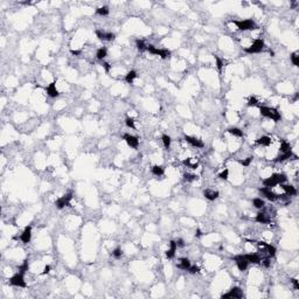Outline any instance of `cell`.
Here are the masks:
<instances>
[{
  "label": "cell",
  "mask_w": 299,
  "mask_h": 299,
  "mask_svg": "<svg viewBox=\"0 0 299 299\" xmlns=\"http://www.w3.org/2000/svg\"><path fill=\"white\" fill-rule=\"evenodd\" d=\"M222 299H227V298H236V299H241L243 298V292H242V290L240 288H237V286H235V288H232L230 289L229 292H227V293H224V294H222L221 296Z\"/></svg>",
  "instance_id": "8"
},
{
  "label": "cell",
  "mask_w": 299,
  "mask_h": 299,
  "mask_svg": "<svg viewBox=\"0 0 299 299\" xmlns=\"http://www.w3.org/2000/svg\"><path fill=\"white\" fill-rule=\"evenodd\" d=\"M125 124L127 127H130V129H135V119L133 118H131V117H127L125 119Z\"/></svg>",
  "instance_id": "34"
},
{
  "label": "cell",
  "mask_w": 299,
  "mask_h": 299,
  "mask_svg": "<svg viewBox=\"0 0 299 299\" xmlns=\"http://www.w3.org/2000/svg\"><path fill=\"white\" fill-rule=\"evenodd\" d=\"M280 187H282V188L285 191V193L288 194V195H290V196H291V195H296V194H297L296 188H294L293 186H291V185H283V183H282V185H280Z\"/></svg>",
  "instance_id": "21"
},
{
  "label": "cell",
  "mask_w": 299,
  "mask_h": 299,
  "mask_svg": "<svg viewBox=\"0 0 299 299\" xmlns=\"http://www.w3.org/2000/svg\"><path fill=\"white\" fill-rule=\"evenodd\" d=\"M176 245H178V248H182V247H185V241H183L182 238H178L176 240Z\"/></svg>",
  "instance_id": "47"
},
{
  "label": "cell",
  "mask_w": 299,
  "mask_h": 299,
  "mask_svg": "<svg viewBox=\"0 0 299 299\" xmlns=\"http://www.w3.org/2000/svg\"><path fill=\"white\" fill-rule=\"evenodd\" d=\"M228 132L235 137H238V138L243 137V131L238 127H230V129H228Z\"/></svg>",
  "instance_id": "26"
},
{
  "label": "cell",
  "mask_w": 299,
  "mask_h": 299,
  "mask_svg": "<svg viewBox=\"0 0 299 299\" xmlns=\"http://www.w3.org/2000/svg\"><path fill=\"white\" fill-rule=\"evenodd\" d=\"M183 178H185V180H186V181H194V180H196V179H198V175H195V174H191V173H185Z\"/></svg>",
  "instance_id": "36"
},
{
  "label": "cell",
  "mask_w": 299,
  "mask_h": 299,
  "mask_svg": "<svg viewBox=\"0 0 299 299\" xmlns=\"http://www.w3.org/2000/svg\"><path fill=\"white\" fill-rule=\"evenodd\" d=\"M10 284L13 286H18V288H26L27 286L25 278H23V273H21V272H18L13 277H11Z\"/></svg>",
  "instance_id": "5"
},
{
  "label": "cell",
  "mask_w": 299,
  "mask_h": 299,
  "mask_svg": "<svg viewBox=\"0 0 299 299\" xmlns=\"http://www.w3.org/2000/svg\"><path fill=\"white\" fill-rule=\"evenodd\" d=\"M228 175H229V170L226 168V170H223L221 173L219 174V178H220L221 180H227V179H228Z\"/></svg>",
  "instance_id": "40"
},
{
  "label": "cell",
  "mask_w": 299,
  "mask_h": 299,
  "mask_svg": "<svg viewBox=\"0 0 299 299\" xmlns=\"http://www.w3.org/2000/svg\"><path fill=\"white\" fill-rule=\"evenodd\" d=\"M252 204H254V207H256L258 209H262V208H264L265 202H264V200H262L260 198H256V199L252 200Z\"/></svg>",
  "instance_id": "28"
},
{
  "label": "cell",
  "mask_w": 299,
  "mask_h": 299,
  "mask_svg": "<svg viewBox=\"0 0 299 299\" xmlns=\"http://www.w3.org/2000/svg\"><path fill=\"white\" fill-rule=\"evenodd\" d=\"M191 265H192V264H191V260L185 257V258H181V260H180V264L178 265V268H179V269H182V270L188 271V269L191 268Z\"/></svg>",
  "instance_id": "22"
},
{
  "label": "cell",
  "mask_w": 299,
  "mask_h": 299,
  "mask_svg": "<svg viewBox=\"0 0 299 299\" xmlns=\"http://www.w3.org/2000/svg\"><path fill=\"white\" fill-rule=\"evenodd\" d=\"M256 144L262 145V146H269L271 144V138L268 135H262L260 138L256 140Z\"/></svg>",
  "instance_id": "20"
},
{
  "label": "cell",
  "mask_w": 299,
  "mask_h": 299,
  "mask_svg": "<svg viewBox=\"0 0 299 299\" xmlns=\"http://www.w3.org/2000/svg\"><path fill=\"white\" fill-rule=\"evenodd\" d=\"M291 61H292L293 66H296V67H299V56H298V53H293V54L291 55Z\"/></svg>",
  "instance_id": "35"
},
{
  "label": "cell",
  "mask_w": 299,
  "mask_h": 299,
  "mask_svg": "<svg viewBox=\"0 0 299 299\" xmlns=\"http://www.w3.org/2000/svg\"><path fill=\"white\" fill-rule=\"evenodd\" d=\"M46 91H47V94H48L49 97H51V98H56V97L60 95L58 91V89H56V86H55V83L53 82V83H50L48 87H46Z\"/></svg>",
  "instance_id": "16"
},
{
  "label": "cell",
  "mask_w": 299,
  "mask_h": 299,
  "mask_svg": "<svg viewBox=\"0 0 299 299\" xmlns=\"http://www.w3.org/2000/svg\"><path fill=\"white\" fill-rule=\"evenodd\" d=\"M191 160H192L191 158H188V159H185V160H183V161H182V164H183V165H186V166H188V167H191V168H192V167H193V165L191 164Z\"/></svg>",
  "instance_id": "48"
},
{
  "label": "cell",
  "mask_w": 299,
  "mask_h": 299,
  "mask_svg": "<svg viewBox=\"0 0 299 299\" xmlns=\"http://www.w3.org/2000/svg\"><path fill=\"white\" fill-rule=\"evenodd\" d=\"M157 50H158V48H155L153 45H148L147 46V51L150 54H152V55H157Z\"/></svg>",
  "instance_id": "43"
},
{
  "label": "cell",
  "mask_w": 299,
  "mask_h": 299,
  "mask_svg": "<svg viewBox=\"0 0 299 299\" xmlns=\"http://www.w3.org/2000/svg\"><path fill=\"white\" fill-rule=\"evenodd\" d=\"M96 35L101 41H114V40L116 39V35L114 33H110V32L106 33V32L99 30V29L96 30Z\"/></svg>",
  "instance_id": "9"
},
{
  "label": "cell",
  "mask_w": 299,
  "mask_h": 299,
  "mask_svg": "<svg viewBox=\"0 0 299 299\" xmlns=\"http://www.w3.org/2000/svg\"><path fill=\"white\" fill-rule=\"evenodd\" d=\"M244 257L248 260L249 263H252V264H260L262 260L260 254H249V255H244Z\"/></svg>",
  "instance_id": "17"
},
{
  "label": "cell",
  "mask_w": 299,
  "mask_h": 299,
  "mask_svg": "<svg viewBox=\"0 0 299 299\" xmlns=\"http://www.w3.org/2000/svg\"><path fill=\"white\" fill-rule=\"evenodd\" d=\"M123 139L125 140L126 144L129 145L131 148H138V146H139V140H138L137 137L125 133V135H123Z\"/></svg>",
  "instance_id": "10"
},
{
  "label": "cell",
  "mask_w": 299,
  "mask_h": 299,
  "mask_svg": "<svg viewBox=\"0 0 299 299\" xmlns=\"http://www.w3.org/2000/svg\"><path fill=\"white\" fill-rule=\"evenodd\" d=\"M178 249V245H176V242L175 241H171L170 242V249L166 251V257L168 260H172L174 256H175V251Z\"/></svg>",
  "instance_id": "15"
},
{
  "label": "cell",
  "mask_w": 299,
  "mask_h": 299,
  "mask_svg": "<svg viewBox=\"0 0 299 299\" xmlns=\"http://www.w3.org/2000/svg\"><path fill=\"white\" fill-rule=\"evenodd\" d=\"M185 140H186L188 144H191L192 146H194V147L201 148V147L204 146L202 140H200V139H198V138H194V137H191V135H185Z\"/></svg>",
  "instance_id": "12"
},
{
  "label": "cell",
  "mask_w": 299,
  "mask_h": 299,
  "mask_svg": "<svg viewBox=\"0 0 299 299\" xmlns=\"http://www.w3.org/2000/svg\"><path fill=\"white\" fill-rule=\"evenodd\" d=\"M161 139H163V144L166 148H170V146H171V137L167 135H163L161 137Z\"/></svg>",
  "instance_id": "33"
},
{
  "label": "cell",
  "mask_w": 299,
  "mask_h": 299,
  "mask_svg": "<svg viewBox=\"0 0 299 299\" xmlns=\"http://www.w3.org/2000/svg\"><path fill=\"white\" fill-rule=\"evenodd\" d=\"M260 192L263 194L268 200H270V201H276V200L278 199V195H276L273 192H271V189L270 188H268V187H262V188H260Z\"/></svg>",
  "instance_id": "11"
},
{
  "label": "cell",
  "mask_w": 299,
  "mask_h": 299,
  "mask_svg": "<svg viewBox=\"0 0 299 299\" xmlns=\"http://www.w3.org/2000/svg\"><path fill=\"white\" fill-rule=\"evenodd\" d=\"M164 172H165V168L163 166L155 165V166L152 167V173L154 174V175H157V176H161V175L164 174Z\"/></svg>",
  "instance_id": "25"
},
{
  "label": "cell",
  "mask_w": 299,
  "mask_h": 299,
  "mask_svg": "<svg viewBox=\"0 0 299 299\" xmlns=\"http://www.w3.org/2000/svg\"><path fill=\"white\" fill-rule=\"evenodd\" d=\"M135 46H137V49L139 51H144V50H147V46L145 45V42L143 40H135Z\"/></svg>",
  "instance_id": "30"
},
{
  "label": "cell",
  "mask_w": 299,
  "mask_h": 299,
  "mask_svg": "<svg viewBox=\"0 0 299 299\" xmlns=\"http://www.w3.org/2000/svg\"><path fill=\"white\" fill-rule=\"evenodd\" d=\"M214 58H215V61H216V67L219 69V71H221L222 67H223V61H222L217 55H214Z\"/></svg>",
  "instance_id": "39"
},
{
  "label": "cell",
  "mask_w": 299,
  "mask_h": 299,
  "mask_svg": "<svg viewBox=\"0 0 299 299\" xmlns=\"http://www.w3.org/2000/svg\"><path fill=\"white\" fill-rule=\"evenodd\" d=\"M203 195H204V198H206L207 200H209V201H214V200H216V199L220 196V193H219L217 191L204 189V191H203Z\"/></svg>",
  "instance_id": "14"
},
{
  "label": "cell",
  "mask_w": 299,
  "mask_h": 299,
  "mask_svg": "<svg viewBox=\"0 0 299 299\" xmlns=\"http://www.w3.org/2000/svg\"><path fill=\"white\" fill-rule=\"evenodd\" d=\"M288 180L286 175L284 173H275L272 174L270 178H266L263 180V185L268 188H271V187H275L277 185H282L284 183L285 181Z\"/></svg>",
  "instance_id": "1"
},
{
  "label": "cell",
  "mask_w": 299,
  "mask_h": 299,
  "mask_svg": "<svg viewBox=\"0 0 299 299\" xmlns=\"http://www.w3.org/2000/svg\"><path fill=\"white\" fill-rule=\"evenodd\" d=\"M291 150V146L288 142H285V140H282V144H280V152L282 153H285V152H288Z\"/></svg>",
  "instance_id": "32"
},
{
  "label": "cell",
  "mask_w": 299,
  "mask_h": 299,
  "mask_svg": "<svg viewBox=\"0 0 299 299\" xmlns=\"http://www.w3.org/2000/svg\"><path fill=\"white\" fill-rule=\"evenodd\" d=\"M256 221L262 224H265V223H270L271 219L264 212H260L256 215Z\"/></svg>",
  "instance_id": "18"
},
{
  "label": "cell",
  "mask_w": 299,
  "mask_h": 299,
  "mask_svg": "<svg viewBox=\"0 0 299 299\" xmlns=\"http://www.w3.org/2000/svg\"><path fill=\"white\" fill-rule=\"evenodd\" d=\"M49 271H50V265H46L45 266V270L42 271V275H47Z\"/></svg>",
  "instance_id": "50"
},
{
  "label": "cell",
  "mask_w": 299,
  "mask_h": 299,
  "mask_svg": "<svg viewBox=\"0 0 299 299\" xmlns=\"http://www.w3.org/2000/svg\"><path fill=\"white\" fill-rule=\"evenodd\" d=\"M70 53H71L73 55H79V54H81V50H74V49H71Z\"/></svg>",
  "instance_id": "51"
},
{
  "label": "cell",
  "mask_w": 299,
  "mask_h": 299,
  "mask_svg": "<svg viewBox=\"0 0 299 299\" xmlns=\"http://www.w3.org/2000/svg\"><path fill=\"white\" fill-rule=\"evenodd\" d=\"M291 283L293 284V288H294V290H299L298 279H296V278H292V279H291Z\"/></svg>",
  "instance_id": "46"
},
{
  "label": "cell",
  "mask_w": 299,
  "mask_h": 299,
  "mask_svg": "<svg viewBox=\"0 0 299 299\" xmlns=\"http://www.w3.org/2000/svg\"><path fill=\"white\" fill-rule=\"evenodd\" d=\"M30 238H32V227L30 226H27L25 228V230L22 232L21 236H20V240L22 241V243H29L30 242Z\"/></svg>",
  "instance_id": "13"
},
{
  "label": "cell",
  "mask_w": 299,
  "mask_h": 299,
  "mask_svg": "<svg viewBox=\"0 0 299 299\" xmlns=\"http://www.w3.org/2000/svg\"><path fill=\"white\" fill-rule=\"evenodd\" d=\"M71 199H73V194L71 193H68V194H66V195H63V196H61L60 199L56 200V202H55L56 208H58V209H63L64 207H69V206H70Z\"/></svg>",
  "instance_id": "6"
},
{
  "label": "cell",
  "mask_w": 299,
  "mask_h": 299,
  "mask_svg": "<svg viewBox=\"0 0 299 299\" xmlns=\"http://www.w3.org/2000/svg\"><path fill=\"white\" fill-rule=\"evenodd\" d=\"M263 48H264V41L262 39H257L255 40V42L251 45L250 47L244 49V51L248 53V54H258L263 50Z\"/></svg>",
  "instance_id": "4"
},
{
  "label": "cell",
  "mask_w": 299,
  "mask_h": 299,
  "mask_svg": "<svg viewBox=\"0 0 299 299\" xmlns=\"http://www.w3.org/2000/svg\"><path fill=\"white\" fill-rule=\"evenodd\" d=\"M157 55H159L161 58H168L172 55V53H171L170 49H158L157 50Z\"/></svg>",
  "instance_id": "23"
},
{
  "label": "cell",
  "mask_w": 299,
  "mask_h": 299,
  "mask_svg": "<svg viewBox=\"0 0 299 299\" xmlns=\"http://www.w3.org/2000/svg\"><path fill=\"white\" fill-rule=\"evenodd\" d=\"M292 157H296V155L292 153V151L290 150L288 152H285V153H283L282 155H278L276 159H275V161L276 163H282V161H285V160H288L290 158H292Z\"/></svg>",
  "instance_id": "19"
},
{
  "label": "cell",
  "mask_w": 299,
  "mask_h": 299,
  "mask_svg": "<svg viewBox=\"0 0 299 299\" xmlns=\"http://www.w3.org/2000/svg\"><path fill=\"white\" fill-rule=\"evenodd\" d=\"M232 260L236 262V265H237V268H238V270L240 271H245L248 269V266H249V262L248 260L244 257V255H237V256H234L232 257Z\"/></svg>",
  "instance_id": "7"
},
{
  "label": "cell",
  "mask_w": 299,
  "mask_h": 299,
  "mask_svg": "<svg viewBox=\"0 0 299 299\" xmlns=\"http://www.w3.org/2000/svg\"><path fill=\"white\" fill-rule=\"evenodd\" d=\"M201 235H202L201 230H200V229H196V232H195V237H200Z\"/></svg>",
  "instance_id": "52"
},
{
  "label": "cell",
  "mask_w": 299,
  "mask_h": 299,
  "mask_svg": "<svg viewBox=\"0 0 299 299\" xmlns=\"http://www.w3.org/2000/svg\"><path fill=\"white\" fill-rule=\"evenodd\" d=\"M232 22L237 26V28L240 29V30H243V32L244 30H252V29L257 28L255 21H252V20H241V21L234 20Z\"/></svg>",
  "instance_id": "3"
},
{
  "label": "cell",
  "mask_w": 299,
  "mask_h": 299,
  "mask_svg": "<svg viewBox=\"0 0 299 299\" xmlns=\"http://www.w3.org/2000/svg\"><path fill=\"white\" fill-rule=\"evenodd\" d=\"M264 248L266 249V252H268V257L271 258V257H275V255H276V248L273 247V245H270V244H265L264 245Z\"/></svg>",
  "instance_id": "27"
},
{
  "label": "cell",
  "mask_w": 299,
  "mask_h": 299,
  "mask_svg": "<svg viewBox=\"0 0 299 299\" xmlns=\"http://www.w3.org/2000/svg\"><path fill=\"white\" fill-rule=\"evenodd\" d=\"M260 115L263 117H266V118H271L272 120L275 122H279L282 119V116H280V112L277 110V109H273V107H268V106H260Z\"/></svg>",
  "instance_id": "2"
},
{
  "label": "cell",
  "mask_w": 299,
  "mask_h": 299,
  "mask_svg": "<svg viewBox=\"0 0 299 299\" xmlns=\"http://www.w3.org/2000/svg\"><path fill=\"white\" fill-rule=\"evenodd\" d=\"M106 55H107V49H106L105 47L99 48L96 53V58H98V60H103V58H105Z\"/></svg>",
  "instance_id": "29"
},
{
  "label": "cell",
  "mask_w": 299,
  "mask_h": 299,
  "mask_svg": "<svg viewBox=\"0 0 299 299\" xmlns=\"http://www.w3.org/2000/svg\"><path fill=\"white\" fill-rule=\"evenodd\" d=\"M251 161H252V158H251V157L247 158V159H243V160H238V163H240L242 166H245V167H248V166L251 164Z\"/></svg>",
  "instance_id": "41"
},
{
  "label": "cell",
  "mask_w": 299,
  "mask_h": 299,
  "mask_svg": "<svg viewBox=\"0 0 299 299\" xmlns=\"http://www.w3.org/2000/svg\"><path fill=\"white\" fill-rule=\"evenodd\" d=\"M19 271L21 272V273H25L26 271H28V260H26L21 265L19 266Z\"/></svg>",
  "instance_id": "37"
},
{
  "label": "cell",
  "mask_w": 299,
  "mask_h": 299,
  "mask_svg": "<svg viewBox=\"0 0 299 299\" xmlns=\"http://www.w3.org/2000/svg\"><path fill=\"white\" fill-rule=\"evenodd\" d=\"M96 14L98 15H102V17H105L109 14V7L107 6H103V7H98L96 10Z\"/></svg>",
  "instance_id": "31"
},
{
  "label": "cell",
  "mask_w": 299,
  "mask_h": 299,
  "mask_svg": "<svg viewBox=\"0 0 299 299\" xmlns=\"http://www.w3.org/2000/svg\"><path fill=\"white\" fill-rule=\"evenodd\" d=\"M103 68L105 69L106 73H109V71H110V69H111V66H110L107 62H103Z\"/></svg>",
  "instance_id": "49"
},
{
  "label": "cell",
  "mask_w": 299,
  "mask_h": 299,
  "mask_svg": "<svg viewBox=\"0 0 299 299\" xmlns=\"http://www.w3.org/2000/svg\"><path fill=\"white\" fill-rule=\"evenodd\" d=\"M188 271H189V273H196V272H199V268L196 265H191Z\"/></svg>",
  "instance_id": "45"
},
{
  "label": "cell",
  "mask_w": 299,
  "mask_h": 299,
  "mask_svg": "<svg viewBox=\"0 0 299 299\" xmlns=\"http://www.w3.org/2000/svg\"><path fill=\"white\" fill-rule=\"evenodd\" d=\"M111 255H112L115 258L118 260V258H120V257H122V255H123V250H122L120 248H116L115 250L112 251V254H111Z\"/></svg>",
  "instance_id": "38"
},
{
  "label": "cell",
  "mask_w": 299,
  "mask_h": 299,
  "mask_svg": "<svg viewBox=\"0 0 299 299\" xmlns=\"http://www.w3.org/2000/svg\"><path fill=\"white\" fill-rule=\"evenodd\" d=\"M135 77H137V73H135V70H131V71H129V73L126 74V76H125L126 83H129V84H132V82L135 81Z\"/></svg>",
  "instance_id": "24"
},
{
  "label": "cell",
  "mask_w": 299,
  "mask_h": 299,
  "mask_svg": "<svg viewBox=\"0 0 299 299\" xmlns=\"http://www.w3.org/2000/svg\"><path fill=\"white\" fill-rule=\"evenodd\" d=\"M262 263H263V265L265 266V268H270V265H271V260H270V258L269 257H265L264 260H260Z\"/></svg>",
  "instance_id": "44"
},
{
  "label": "cell",
  "mask_w": 299,
  "mask_h": 299,
  "mask_svg": "<svg viewBox=\"0 0 299 299\" xmlns=\"http://www.w3.org/2000/svg\"><path fill=\"white\" fill-rule=\"evenodd\" d=\"M257 103H258L257 98L251 96L250 98H249V101H248V106H255V105H257Z\"/></svg>",
  "instance_id": "42"
}]
</instances>
